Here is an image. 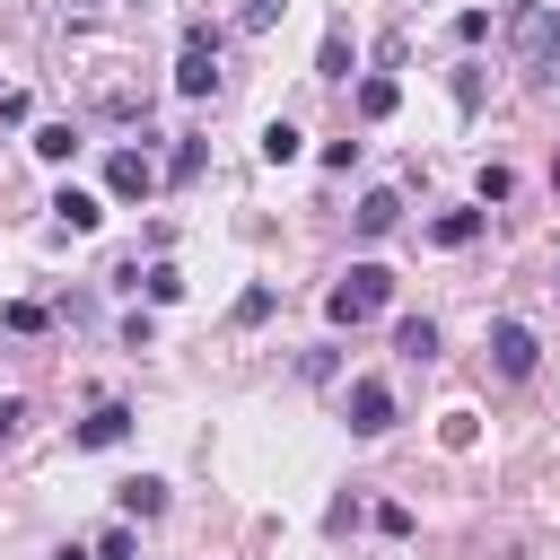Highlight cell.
Here are the masks:
<instances>
[{
  "instance_id": "cell-3",
  "label": "cell",
  "mask_w": 560,
  "mask_h": 560,
  "mask_svg": "<svg viewBox=\"0 0 560 560\" xmlns=\"http://www.w3.org/2000/svg\"><path fill=\"white\" fill-rule=\"evenodd\" d=\"M175 88H184V96H210V88H219V35H210V26H184V61H175Z\"/></svg>"
},
{
  "instance_id": "cell-16",
  "label": "cell",
  "mask_w": 560,
  "mask_h": 560,
  "mask_svg": "<svg viewBox=\"0 0 560 560\" xmlns=\"http://www.w3.org/2000/svg\"><path fill=\"white\" fill-rule=\"evenodd\" d=\"M140 551V534H131V516H114L105 534H96V560H131Z\"/></svg>"
},
{
  "instance_id": "cell-15",
  "label": "cell",
  "mask_w": 560,
  "mask_h": 560,
  "mask_svg": "<svg viewBox=\"0 0 560 560\" xmlns=\"http://www.w3.org/2000/svg\"><path fill=\"white\" fill-rule=\"evenodd\" d=\"M429 236H438V245H472V236H481V210H446Z\"/></svg>"
},
{
  "instance_id": "cell-5",
  "label": "cell",
  "mask_w": 560,
  "mask_h": 560,
  "mask_svg": "<svg viewBox=\"0 0 560 560\" xmlns=\"http://www.w3.org/2000/svg\"><path fill=\"white\" fill-rule=\"evenodd\" d=\"M534 359H542V341H534L516 315H499V324H490V368H499V376H534Z\"/></svg>"
},
{
  "instance_id": "cell-24",
  "label": "cell",
  "mask_w": 560,
  "mask_h": 560,
  "mask_svg": "<svg viewBox=\"0 0 560 560\" xmlns=\"http://www.w3.org/2000/svg\"><path fill=\"white\" fill-rule=\"evenodd\" d=\"M52 560H96V551H79V542H61V551H52Z\"/></svg>"
},
{
  "instance_id": "cell-25",
  "label": "cell",
  "mask_w": 560,
  "mask_h": 560,
  "mask_svg": "<svg viewBox=\"0 0 560 560\" xmlns=\"http://www.w3.org/2000/svg\"><path fill=\"white\" fill-rule=\"evenodd\" d=\"M551 192H560V158H551Z\"/></svg>"
},
{
  "instance_id": "cell-23",
  "label": "cell",
  "mask_w": 560,
  "mask_h": 560,
  "mask_svg": "<svg viewBox=\"0 0 560 560\" xmlns=\"http://www.w3.org/2000/svg\"><path fill=\"white\" fill-rule=\"evenodd\" d=\"M534 79H542V88H560V52H551V61H542V70H534Z\"/></svg>"
},
{
  "instance_id": "cell-6",
  "label": "cell",
  "mask_w": 560,
  "mask_h": 560,
  "mask_svg": "<svg viewBox=\"0 0 560 560\" xmlns=\"http://www.w3.org/2000/svg\"><path fill=\"white\" fill-rule=\"evenodd\" d=\"M105 192H114V201H149V192H158L149 149H114V158H105Z\"/></svg>"
},
{
  "instance_id": "cell-18",
  "label": "cell",
  "mask_w": 560,
  "mask_h": 560,
  "mask_svg": "<svg viewBox=\"0 0 560 560\" xmlns=\"http://www.w3.org/2000/svg\"><path fill=\"white\" fill-rule=\"evenodd\" d=\"M149 298L175 306V298H184V271H175V262H149Z\"/></svg>"
},
{
  "instance_id": "cell-13",
  "label": "cell",
  "mask_w": 560,
  "mask_h": 560,
  "mask_svg": "<svg viewBox=\"0 0 560 560\" xmlns=\"http://www.w3.org/2000/svg\"><path fill=\"white\" fill-rule=\"evenodd\" d=\"M394 105H402V88H394L385 70H376V79H359V114H368V122H385Z\"/></svg>"
},
{
  "instance_id": "cell-14",
  "label": "cell",
  "mask_w": 560,
  "mask_h": 560,
  "mask_svg": "<svg viewBox=\"0 0 560 560\" xmlns=\"http://www.w3.org/2000/svg\"><path fill=\"white\" fill-rule=\"evenodd\" d=\"M298 140H306L298 122H262V158H271V166H289V158H298Z\"/></svg>"
},
{
  "instance_id": "cell-1",
  "label": "cell",
  "mask_w": 560,
  "mask_h": 560,
  "mask_svg": "<svg viewBox=\"0 0 560 560\" xmlns=\"http://www.w3.org/2000/svg\"><path fill=\"white\" fill-rule=\"evenodd\" d=\"M385 298H394V271H385V262H350V271H341V289L324 298V315H332V324H368Z\"/></svg>"
},
{
  "instance_id": "cell-9",
  "label": "cell",
  "mask_w": 560,
  "mask_h": 560,
  "mask_svg": "<svg viewBox=\"0 0 560 560\" xmlns=\"http://www.w3.org/2000/svg\"><path fill=\"white\" fill-rule=\"evenodd\" d=\"M114 499H122V516L140 525V516H158V508H166V481H158V472H131V481H122Z\"/></svg>"
},
{
  "instance_id": "cell-4",
  "label": "cell",
  "mask_w": 560,
  "mask_h": 560,
  "mask_svg": "<svg viewBox=\"0 0 560 560\" xmlns=\"http://www.w3.org/2000/svg\"><path fill=\"white\" fill-rule=\"evenodd\" d=\"M341 411H350V438H385V429H394V385H385V376H359Z\"/></svg>"
},
{
  "instance_id": "cell-21",
  "label": "cell",
  "mask_w": 560,
  "mask_h": 560,
  "mask_svg": "<svg viewBox=\"0 0 560 560\" xmlns=\"http://www.w3.org/2000/svg\"><path fill=\"white\" fill-rule=\"evenodd\" d=\"M18 429H26V402H18V394H0V438H18Z\"/></svg>"
},
{
  "instance_id": "cell-12",
  "label": "cell",
  "mask_w": 560,
  "mask_h": 560,
  "mask_svg": "<svg viewBox=\"0 0 560 560\" xmlns=\"http://www.w3.org/2000/svg\"><path fill=\"white\" fill-rule=\"evenodd\" d=\"M394 350H402V359H438V324H429V315H402V324H394Z\"/></svg>"
},
{
  "instance_id": "cell-17",
  "label": "cell",
  "mask_w": 560,
  "mask_h": 560,
  "mask_svg": "<svg viewBox=\"0 0 560 560\" xmlns=\"http://www.w3.org/2000/svg\"><path fill=\"white\" fill-rule=\"evenodd\" d=\"M70 149H79V131H70V122H44V131H35V158H52V166H61Z\"/></svg>"
},
{
  "instance_id": "cell-19",
  "label": "cell",
  "mask_w": 560,
  "mask_h": 560,
  "mask_svg": "<svg viewBox=\"0 0 560 560\" xmlns=\"http://www.w3.org/2000/svg\"><path fill=\"white\" fill-rule=\"evenodd\" d=\"M201 166H210V149H201V140H184V149H175V166H166V175H175V184H192V175H201Z\"/></svg>"
},
{
  "instance_id": "cell-22",
  "label": "cell",
  "mask_w": 560,
  "mask_h": 560,
  "mask_svg": "<svg viewBox=\"0 0 560 560\" xmlns=\"http://www.w3.org/2000/svg\"><path fill=\"white\" fill-rule=\"evenodd\" d=\"M280 18V0H245V26H271Z\"/></svg>"
},
{
  "instance_id": "cell-7",
  "label": "cell",
  "mask_w": 560,
  "mask_h": 560,
  "mask_svg": "<svg viewBox=\"0 0 560 560\" xmlns=\"http://www.w3.org/2000/svg\"><path fill=\"white\" fill-rule=\"evenodd\" d=\"M122 438H131V411H122V402H96V411L70 429V446H122Z\"/></svg>"
},
{
  "instance_id": "cell-2",
  "label": "cell",
  "mask_w": 560,
  "mask_h": 560,
  "mask_svg": "<svg viewBox=\"0 0 560 560\" xmlns=\"http://www.w3.org/2000/svg\"><path fill=\"white\" fill-rule=\"evenodd\" d=\"M508 44H516V61H525V70H542V61L560 52V18H551L542 0H525V9H516V26H508Z\"/></svg>"
},
{
  "instance_id": "cell-11",
  "label": "cell",
  "mask_w": 560,
  "mask_h": 560,
  "mask_svg": "<svg viewBox=\"0 0 560 560\" xmlns=\"http://www.w3.org/2000/svg\"><path fill=\"white\" fill-rule=\"evenodd\" d=\"M394 219H402V192H385V184H376V192L359 201V236H385Z\"/></svg>"
},
{
  "instance_id": "cell-20",
  "label": "cell",
  "mask_w": 560,
  "mask_h": 560,
  "mask_svg": "<svg viewBox=\"0 0 560 560\" xmlns=\"http://www.w3.org/2000/svg\"><path fill=\"white\" fill-rule=\"evenodd\" d=\"M0 324H9V332H44V306H35V298H18V306H0Z\"/></svg>"
},
{
  "instance_id": "cell-10",
  "label": "cell",
  "mask_w": 560,
  "mask_h": 560,
  "mask_svg": "<svg viewBox=\"0 0 560 560\" xmlns=\"http://www.w3.org/2000/svg\"><path fill=\"white\" fill-rule=\"evenodd\" d=\"M315 79H350V26H324V44H315Z\"/></svg>"
},
{
  "instance_id": "cell-8",
  "label": "cell",
  "mask_w": 560,
  "mask_h": 560,
  "mask_svg": "<svg viewBox=\"0 0 560 560\" xmlns=\"http://www.w3.org/2000/svg\"><path fill=\"white\" fill-rule=\"evenodd\" d=\"M52 210H61V228H70V236H88V228L105 219V201H96V192H79V184H61V192H52Z\"/></svg>"
}]
</instances>
